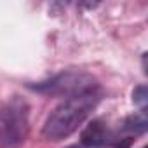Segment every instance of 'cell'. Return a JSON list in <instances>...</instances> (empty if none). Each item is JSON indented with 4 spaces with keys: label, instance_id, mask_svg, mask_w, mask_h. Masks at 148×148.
Wrapping results in <instances>:
<instances>
[{
    "label": "cell",
    "instance_id": "1",
    "mask_svg": "<svg viewBox=\"0 0 148 148\" xmlns=\"http://www.w3.org/2000/svg\"><path fill=\"white\" fill-rule=\"evenodd\" d=\"M101 99V89L66 98L45 119L42 136L49 141H61L70 138L92 113Z\"/></svg>",
    "mask_w": 148,
    "mask_h": 148
},
{
    "label": "cell",
    "instance_id": "7",
    "mask_svg": "<svg viewBox=\"0 0 148 148\" xmlns=\"http://www.w3.org/2000/svg\"><path fill=\"white\" fill-rule=\"evenodd\" d=\"M70 148H79V146H70Z\"/></svg>",
    "mask_w": 148,
    "mask_h": 148
},
{
    "label": "cell",
    "instance_id": "5",
    "mask_svg": "<svg viewBox=\"0 0 148 148\" xmlns=\"http://www.w3.org/2000/svg\"><path fill=\"white\" fill-rule=\"evenodd\" d=\"M124 132H131V134H141L148 129V120H146V115H145V110L136 113V115H131L127 119H124L122 122V127H120Z\"/></svg>",
    "mask_w": 148,
    "mask_h": 148
},
{
    "label": "cell",
    "instance_id": "2",
    "mask_svg": "<svg viewBox=\"0 0 148 148\" xmlns=\"http://www.w3.org/2000/svg\"><path fill=\"white\" fill-rule=\"evenodd\" d=\"M30 132V105L23 96H11L0 103V146L16 148Z\"/></svg>",
    "mask_w": 148,
    "mask_h": 148
},
{
    "label": "cell",
    "instance_id": "3",
    "mask_svg": "<svg viewBox=\"0 0 148 148\" xmlns=\"http://www.w3.org/2000/svg\"><path fill=\"white\" fill-rule=\"evenodd\" d=\"M28 87L38 94H44V96L66 99V98L77 96V94H84V92L99 89V84H98L96 77H92L91 73L68 70V71L58 73V75H54L44 82L30 84Z\"/></svg>",
    "mask_w": 148,
    "mask_h": 148
},
{
    "label": "cell",
    "instance_id": "6",
    "mask_svg": "<svg viewBox=\"0 0 148 148\" xmlns=\"http://www.w3.org/2000/svg\"><path fill=\"white\" fill-rule=\"evenodd\" d=\"M132 101H134L138 106H141V108L145 110L146 101H148V89H146V86H138V87H134V91H132Z\"/></svg>",
    "mask_w": 148,
    "mask_h": 148
},
{
    "label": "cell",
    "instance_id": "4",
    "mask_svg": "<svg viewBox=\"0 0 148 148\" xmlns=\"http://www.w3.org/2000/svg\"><path fill=\"white\" fill-rule=\"evenodd\" d=\"M80 141L84 146L89 148H98V146H105L110 145L113 141V134L110 132L108 125L101 120V119H94L91 120L80 134Z\"/></svg>",
    "mask_w": 148,
    "mask_h": 148
}]
</instances>
